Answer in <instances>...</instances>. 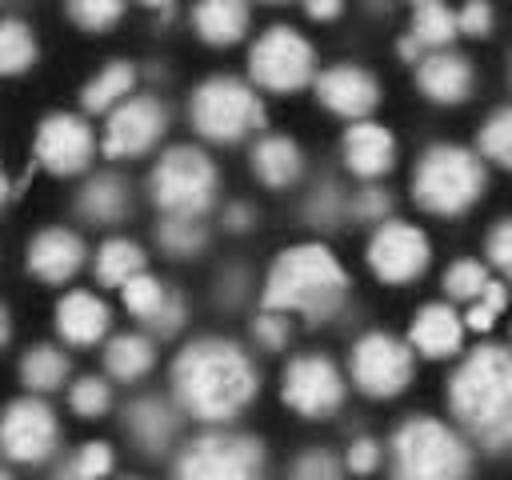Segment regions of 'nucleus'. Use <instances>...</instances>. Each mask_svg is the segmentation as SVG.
Masks as SVG:
<instances>
[{
    "mask_svg": "<svg viewBox=\"0 0 512 480\" xmlns=\"http://www.w3.org/2000/svg\"><path fill=\"white\" fill-rule=\"evenodd\" d=\"M260 392L252 356L224 336L188 340L172 360V404L200 424H232Z\"/></svg>",
    "mask_w": 512,
    "mask_h": 480,
    "instance_id": "1",
    "label": "nucleus"
},
{
    "mask_svg": "<svg viewBox=\"0 0 512 480\" xmlns=\"http://www.w3.org/2000/svg\"><path fill=\"white\" fill-rule=\"evenodd\" d=\"M448 412L492 456L512 452V348L480 344L448 376Z\"/></svg>",
    "mask_w": 512,
    "mask_h": 480,
    "instance_id": "2",
    "label": "nucleus"
},
{
    "mask_svg": "<svg viewBox=\"0 0 512 480\" xmlns=\"http://www.w3.org/2000/svg\"><path fill=\"white\" fill-rule=\"evenodd\" d=\"M348 296V272L344 264L332 256V248L308 240V244H292L284 248L268 276H264V312H280V316H304L308 324H324L344 308Z\"/></svg>",
    "mask_w": 512,
    "mask_h": 480,
    "instance_id": "3",
    "label": "nucleus"
},
{
    "mask_svg": "<svg viewBox=\"0 0 512 480\" xmlns=\"http://www.w3.org/2000/svg\"><path fill=\"white\" fill-rule=\"evenodd\" d=\"M392 480H472V448L464 432L436 416H408L392 432Z\"/></svg>",
    "mask_w": 512,
    "mask_h": 480,
    "instance_id": "4",
    "label": "nucleus"
},
{
    "mask_svg": "<svg viewBox=\"0 0 512 480\" xmlns=\"http://www.w3.org/2000/svg\"><path fill=\"white\" fill-rule=\"evenodd\" d=\"M488 184L484 160L464 144H432L412 168V200L432 216L468 212Z\"/></svg>",
    "mask_w": 512,
    "mask_h": 480,
    "instance_id": "5",
    "label": "nucleus"
},
{
    "mask_svg": "<svg viewBox=\"0 0 512 480\" xmlns=\"http://www.w3.org/2000/svg\"><path fill=\"white\" fill-rule=\"evenodd\" d=\"M148 192H152V204L164 216L204 220V212L216 204L220 172H216V164H212V156L204 148H196V144H172L152 164Z\"/></svg>",
    "mask_w": 512,
    "mask_h": 480,
    "instance_id": "6",
    "label": "nucleus"
},
{
    "mask_svg": "<svg viewBox=\"0 0 512 480\" xmlns=\"http://www.w3.org/2000/svg\"><path fill=\"white\" fill-rule=\"evenodd\" d=\"M188 120L192 128L212 144H236L248 132L264 128V104L260 96L236 80V76H208L188 96Z\"/></svg>",
    "mask_w": 512,
    "mask_h": 480,
    "instance_id": "7",
    "label": "nucleus"
},
{
    "mask_svg": "<svg viewBox=\"0 0 512 480\" xmlns=\"http://www.w3.org/2000/svg\"><path fill=\"white\" fill-rule=\"evenodd\" d=\"M172 480H264V444L244 432L212 428L180 448Z\"/></svg>",
    "mask_w": 512,
    "mask_h": 480,
    "instance_id": "8",
    "label": "nucleus"
},
{
    "mask_svg": "<svg viewBox=\"0 0 512 480\" xmlns=\"http://www.w3.org/2000/svg\"><path fill=\"white\" fill-rule=\"evenodd\" d=\"M248 76L264 92H296L316 76V48L292 24H268L248 52Z\"/></svg>",
    "mask_w": 512,
    "mask_h": 480,
    "instance_id": "9",
    "label": "nucleus"
},
{
    "mask_svg": "<svg viewBox=\"0 0 512 480\" xmlns=\"http://www.w3.org/2000/svg\"><path fill=\"white\" fill-rule=\"evenodd\" d=\"M412 372H416V352L388 332H364L348 352V376L372 400L400 396L412 384Z\"/></svg>",
    "mask_w": 512,
    "mask_h": 480,
    "instance_id": "10",
    "label": "nucleus"
},
{
    "mask_svg": "<svg viewBox=\"0 0 512 480\" xmlns=\"http://www.w3.org/2000/svg\"><path fill=\"white\" fill-rule=\"evenodd\" d=\"M60 424L40 396H20L0 412V452L12 464H44L56 456Z\"/></svg>",
    "mask_w": 512,
    "mask_h": 480,
    "instance_id": "11",
    "label": "nucleus"
},
{
    "mask_svg": "<svg viewBox=\"0 0 512 480\" xmlns=\"http://www.w3.org/2000/svg\"><path fill=\"white\" fill-rule=\"evenodd\" d=\"M344 376L340 368L324 356V352H304L296 360H288L284 368V380H280V396L292 412L308 416V420H320V416H332L340 404H344Z\"/></svg>",
    "mask_w": 512,
    "mask_h": 480,
    "instance_id": "12",
    "label": "nucleus"
},
{
    "mask_svg": "<svg viewBox=\"0 0 512 480\" xmlns=\"http://www.w3.org/2000/svg\"><path fill=\"white\" fill-rule=\"evenodd\" d=\"M168 128V108L160 104V96H128L124 104H116L104 120V136H100V148L108 160H132V156H144L148 148L160 144Z\"/></svg>",
    "mask_w": 512,
    "mask_h": 480,
    "instance_id": "13",
    "label": "nucleus"
},
{
    "mask_svg": "<svg viewBox=\"0 0 512 480\" xmlns=\"http://www.w3.org/2000/svg\"><path fill=\"white\" fill-rule=\"evenodd\" d=\"M428 260H432V244H428L424 228H416L408 220H388L368 240V268L384 284H408V280L424 276Z\"/></svg>",
    "mask_w": 512,
    "mask_h": 480,
    "instance_id": "14",
    "label": "nucleus"
},
{
    "mask_svg": "<svg viewBox=\"0 0 512 480\" xmlns=\"http://www.w3.org/2000/svg\"><path fill=\"white\" fill-rule=\"evenodd\" d=\"M96 152V136L88 128L84 116L72 112H52L40 120L36 128V160L52 172V176H76L92 164Z\"/></svg>",
    "mask_w": 512,
    "mask_h": 480,
    "instance_id": "15",
    "label": "nucleus"
},
{
    "mask_svg": "<svg viewBox=\"0 0 512 480\" xmlns=\"http://www.w3.org/2000/svg\"><path fill=\"white\" fill-rule=\"evenodd\" d=\"M316 96L328 112L348 116V120H368V112L380 104V84L368 68L360 64H332L316 76Z\"/></svg>",
    "mask_w": 512,
    "mask_h": 480,
    "instance_id": "16",
    "label": "nucleus"
},
{
    "mask_svg": "<svg viewBox=\"0 0 512 480\" xmlns=\"http://www.w3.org/2000/svg\"><path fill=\"white\" fill-rule=\"evenodd\" d=\"M180 408L164 396H136L124 408V432L144 456H164L180 436Z\"/></svg>",
    "mask_w": 512,
    "mask_h": 480,
    "instance_id": "17",
    "label": "nucleus"
},
{
    "mask_svg": "<svg viewBox=\"0 0 512 480\" xmlns=\"http://www.w3.org/2000/svg\"><path fill=\"white\" fill-rule=\"evenodd\" d=\"M416 88L432 100V104H464L476 88V68L464 52H424V60L416 64Z\"/></svg>",
    "mask_w": 512,
    "mask_h": 480,
    "instance_id": "18",
    "label": "nucleus"
},
{
    "mask_svg": "<svg viewBox=\"0 0 512 480\" xmlns=\"http://www.w3.org/2000/svg\"><path fill=\"white\" fill-rule=\"evenodd\" d=\"M84 240L72 228H44L28 244V272L44 284H64L84 268Z\"/></svg>",
    "mask_w": 512,
    "mask_h": 480,
    "instance_id": "19",
    "label": "nucleus"
},
{
    "mask_svg": "<svg viewBox=\"0 0 512 480\" xmlns=\"http://www.w3.org/2000/svg\"><path fill=\"white\" fill-rule=\"evenodd\" d=\"M340 152H344V164H348L352 176H360V180H380V176L392 168V160H396V140H392V132H388L384 124H376V120H356V124L344 132Z\"/></svg>",
    "mask_w": 512,
    "mask_h": 480,
    "instance_id": "20",
    "label": "nucleus"
},
{
    "mask_svg": "<svg viewBox=\"0 0 512 480\" xmlns=\"http://www.w3.org/2000/svg\"><path fill=\"white\" fill-rule=\"evenodd\" d=\"M460 340H464V320L456 316L452 304H424V308H416L412 328H408V348L416 356H428V360L456 356Z\"/></svg>",
    "mask_w": 512,
    "mask_h": 480,
    "instance_id": "21",
    "label": "nucleus"
},
{
    "mask_svg": "<svg viewBox=\"0 0 512 480\" xmlns=\"http://www.w3.org/2000/svg\"><path fill=\"white\" fill-rule=\"evenodd\" d=\"M108 324H112V312H108V304L96 292H68L56 304V332L72 348L100 344Z\"/></svg>",
    "mask_w": 512,
    "mask_h": 480,
    "instance_id": "22",
    "label": "nucleus"
},
{
    "mask_svg": "<svg viewBox=\"0 0 512 480\" xmlns=\"http://www.w3.org/2000/svg\"><path fill=\"white\" fill-rule=\"evenodd\" d=\"M128 208H132V192H128V180L116 172H100L76 192V216L96 228L120 224L128 216Z\"/></svg>",
    "mask_w": 512,
    "mask_h": 480,
    "instance_id": "23",
    "label": "nucleus"
},
{
    "mask_svg": "<svg viewBox=\"0 0 512 480\" xmlns=\"http://www.w3.org/2000/svg\"><path fill=\"white\" fill-rule=\"evenodd\" d=\"M252 172L264 188H292L304 176V152L292 136H260L252 144Z\"/></svg>",
    "mask_w": 512,
    "mask_h": 480,
    "instance_id": "24",
    "label": "nucleus"
},
{
    "mask_svg": "<svg viewBox=\"0 0 512 480\" xmlns=\"http://www.w3.org/2000/svg\"><path fill=\"white\" fill-rule=\"evenodd\" d=\"M248 24H252V12H248V4H240V0H204V4L192 8V28H196V36H200L204 44H216V48L236 44V40L248 32Z\"/></svg>",
    "mask_w": 512,
    "mask_h": 480,
    "instance_id": "25",
    "label": "nucleus"
},
{
    "mask_svg": "<svg viewBox=\"0 0 512 480\" xmlns=\"http://www.w3.org/2000/svg\"><path fill=\"white\" fill-rule=\"evenodd\" d=\"M136 88V64L132 60H108L80 92L84 112H112L116 104H124Z\"/></svg>",
    "mask_w": 512,
    "mask_h": 480,
    "instance_id": "26",
    "label": "nucleus"
},
{
    "mask_svg": "<svg viewBox=\"0 0 512 480\" xmlns=\"http://www.w3.org/2000/svg\"><path fill=\"white\" fill-rule=\"evenodd\" d=\"M152 364H156V344L148 336H140V332H120V336H112L104 344V368H108L112 380L132 384V380L148 376Z\"/></svg>",
    "mask_w": 512,
    "mask_h": 480,
    "instance_id": "27",
    "label": "nucleus"
},
{
    "mask_svg": "<svg viewBox=\"0 0 512 480\" xmlns=\"http://www.w3.org/2000/svg\"><path fill=\"white\" fill-rule=\"evenodd\" d=\"M144 248L136 240H124V236H108L100 248H96V280L108 284V288H124L128 280H136L144 268Z\"/></svg>",
    "mask_w": 512,
    "mask_h": 480,
    "instance_id": "28",
    "label": "nucleus"
},
{
    "mask_svg": "<svg viewBox=\"0 0 512 480\" xmlns=\"http://www.w3.org/2000/svg\"><path fill=\"white\" fill-rule=\"evenodd\" d=\"M408 36L424 48V52H444L456 40V12L440 0H424L412 8V28Z\"/></svg>",
    "mask_w": 512,
    "mask_h": 480,
    "instance_id": "29",
    "label": "nucleus"
},
{
    "mask_svg": "<svg viewBox=\"0 0 512 480\" xmlns=\"http://www.w3.org/2000/svg\"><path fill=\"white\" fill-rule=\"evenodd\" d=\"M68 372H72V364L56 344H32L20 356V380L32 392H56L68 380Z\"/></svg>",
    "mask_w": 512,
    "mask_h": 480,
    "instance_id": "30",
    "label": "nucleus"
},
{
    "mask_svg": "<svg viewBox=\"0 0 512 480\" xmlns=\"http://www.w3.org/2000/svg\"><path fill=\"white\" fill-rule=\"evenodd\" d=\"M156 244H160L172 260H192V256L204 252L208 228H204V220H192V216H160V224H156Z\"/></svg>",
    "mask_w": 512,
    "mask_h": 480,
    "instance_id": "31",
    "label": "nucleus"
},
{
    "mask_svg": "<svg viewBox=\"0 0 512 480\" xmlns=\"http://www.w3.org/2000/svg\"><path fill=\"white\" fill-rule=\"evenodd\" d=\"M300 216H304V224H312V228H320V232L340 228V220L348 216V196H344V188H340L336 180H320V184L304 196Z\"/></svg>",
    "mask_w": 512,
    "mask_h": 480,
    "instance_id": "32",
    "label": "nucleus"
},
{
    "mask_svg": "<svg viewBox=\"0 0 512 480\" xmlns=\"http://www.w3.org/2000/svg\"><path fill=\"white\" fill-rule=\"evenodd\" d=\"M476 156L512 172V104L496 108L492 116H484L480 136H476Z\"/></svg>",
    "mask_w": 512,
    "mask_h": 480,
    "instance_id": "33",
    "label": "nucleus"
},
{
    "mask_svg": "<svg viewBox=\"0 0 512 480\" xmlns=\"http://www.w3.org/2000/svg\"><path fill=\"white\" fill-rule=\"evenodd\" d=\"M112 464H116L112 444H104V440H88V444H80V448L56 468L52 480H104V476L112 472Z\"/></svg>",
    "mask_w": 512,
    "mask_h": 480,
    "instance_id": "34",
    "label": "nucleus"
},
{
    "mask_svg": "<svg viewBox=\"0 0 512 480\" xmlns=\"http://www.w3.org/2000/svg\"><path fill=\"white\" fill-rule=\"evenodd\" d=\"M32 60H36V40H32L28 24H20V20H0V76L28 72Z\"/></svg>",
    "mask_w": 512,
    "mask_h": 480,
    "instance_id": "35",
    "label": "nucleus"
},
{
    "mask_svg": "<svg viewBox=\"0 0 512 480\" xmlns=\"http://www.w3.org/2000/svg\"><path fill=\"white\" fill-rule=\"evenodd\" d=\"M168 284L164 280H156L152 272H140L136 280H128L124 288H120V296H124V308L136 316V320H144V324H152L156 316H160V308H164V300H168Z\"/></svg>",
    "mask_w": 512,
    "mask_h": 480,
    "instance_id": "36",
    "label": "nucleus"
},
{
    "mask_svg": "<svg viewBox=\"0 0 512 480\" xmlns=\"http://www.w3.org/2000/svg\"><path fill=\"white\" fill-rule=\"evenodd\" d=\"M488 288V268L480 260H452L444 272V292L452 300H480V292Z\"/></svg>",
    "mask_w": 512,
    "mask_h": 480,
    "instance_id": "37",
    "label": "nucleus"
},
{
    "mask_svg": "<svg viewBox=\"0 0 512 480\" xmlns=\"http://www.w3.org/2000/svg\"><path fill=\"white\" fill-rule=\"evenodd\" d=\"M68 404H72L76 416L96 420V416H104L112 408V388H108L104 376H80L72 384V392H68Z\"/></svg>",
    "mask_w": 512,
    "mask_h": 480,
    "instance_id": "38",
    "label": "nucleus"
},
{
    "mask_svg": "<svg viewBox=\"0 0 512 480\" xmlns=\"http://www.w3.org/2000/svg\"><path fill=\"white\" fill-rule=\"evenodd\" d=\"M348 216L360 220V224H388L392 220V192L380 188V184H364L360 192H352L348 200Z\"/></svg>",
    "mask_w": 512,
    "mask_h": 480,
    "instance_id": "39",
    "label": "nucleus"
},
{
    "mask_svg": "<svg viewBox=\"0 0 512 480\" xmlns=\"http://www.w3.org/2000/svg\"><path fill=\"white\" fill-rule=\"evenodd\" d=\"M288 480H344V464H340L336 452H328V448H304V452L292 460Z\"/></svg>",
    "mask_w": 512,
    "mask_h": 480,
    "instance_id": "40",
    "label": "nucleus"
},
{
    "mask_svg": "<svg viewBox=\"0 0 512 480\" xmlns=\"http://www.w3.org/2000/svg\"><path fill=\"white\" fill-rule=\"evenodd\" d=\"M68 16L84 32H104V28H112L124 16V4L120 0H72L68 4Z\"/></svg>",
    "mask_w": 512,
    "mask_h": 480,
    "instance_id": "41",
    "label": "nucleus"
},
{
    "mask_svg": "<svg viewBox=\"0 0 512 480\" xmlns=\"http://www.w3.org/2000/svg\"><path fill=\"white\" fill-rule=\"evenodd\" d=\"M288 336H292V328H288V316H280V312H260L252 320V340L264 352H280L288 344Z\"/></svg>",
    "mask_w": 512,
    "mask_h": 480,
    "instance_id": "42",
    "label": "nucleus"
},
{
    "mask_svg": "<svg viewBox=\"0 0 512 480\" xmlns=\"http://www.w3.org/2000/svg\"><path fill=\"white\" fill-rule=\"evenodd\" d=\"M380 456H384L380 440H372V436H356V440L348 444V452H344V468L356 472V476H368V472L380 468Z\"/></svg>",
    "mask_w": 512,
    "mask_h": 480,
    "instance_id": "43",
    "label": "nucleus"
},
{
    "mask_svg": "<svg viewBox=\"0 0 512 480\" xmlns=\"http://www.w3.org/2000/svg\"><path fill=\"white\" fill-rule=\"evenodd\" d=\"M484 256H488L504 276H512V216L496 220V228H492L488 240H484Z\"/></svg>",
    "mask_w": 512,
    "mask_h": 480,
    "instance_id": "44",
    "label": "nucleus"
},
{
    "mask_svg": "<svg viewBox=\"0 0 512 480\" xmlns=\"http://www.w3.org/2000/svg\"><path fill=\"white\" fill-rule=\"evenodd\" d=\"M492 4H484V0H472V4H464L460 12H456V32H464V36H488L492 32Z\"/></svg>",
    "mask_w": 512,
    "mask_h": 480,
    "instance_id": "45",
    "label": "nucleus"
},
{
    "mask_svg": "<svg viewBox=\"0 0 512 480\" xmlns=\"http://www.w3.org/2000/svg\"><path fill=\"white\" fill-rule=\"evenodd\" d=\"M184 320H188V304H184V296L172 288L168 292V300H164V308H160V316L148 324L156 336H172V332H180L184 328Z\"/></svg>",
    "mask_w": 512,
    "mask_h": 480,
    "instance_id": "46",
    "label": "nucleus"
},
{
    "mask_svg": "<svg viewBox=\"0 0 512 480\" xmlns=\"http://www.w3.org/2000/svg\"><path fill=\"white\" fill-rule=\"evenodd\" d=\"M216 288H220V292H216V296H220V304H224V308H236V304L244 300L248 272H244V268H228V272L220 276V284H216Z\"/></svg>",
    "mask_w": 512,
    "mask_h": 480,
    "instance_id": "47",
    "label": "nucleus"
},
{
    "mask_svg": "<svg viewBox=\"0 0 512 480\" xmlns=\"http://www.w3.org/2000/svg\"><path fill=\"white\" fill-rule=\"evenodd\" d=\"M224 228L228 232H248L252 228V220H256V212H252V204H244V200H236V204H228L224 208Z\"/></svg>",
    "mask_w": 512,
    "mask_h": 480,
    "instance_id": "48",
    "label": "nucleus"
},
{
    "mask_svg": "<svg viewBox=\"0 0 512 480\" xmlns=\"http://www.w3.org/2000/svg\"><path fill=\"white\" fill-rule=\"evenodd\" d=\"M480 304H484L488 312H496V316H500V312L508 308V288H504L500 280H488V288L480 292Z\"/></svg>",
    "mask_w": 512,
    "mask_h": 480,
    "instance_id": "49",
    "label": "nucleus"
},
{
    "mask_svg": "<svg viewBox=\"0 0 512 480\" xmlns=\"http://www.w3.org/2000/svg\"><path fill=\"white\" fill-rule=\"evenodd\" d=\"M460 320H464V324H468L472 332H488V328L496 324V312H488V308H484V304L476 300V304H472V308H468V312H464Z\"/></svg>",
    "mask_w": 512,
    "mask_h": 480,
    "instance_id": "50",
    "label": "nucleus"
},
{
    "mask_svg": "<svg viewBox=\"0 0 512 480\" xmlns=\"http://www.w3.org/2000/svg\"><path fill=\"white\" fill-rule=\"evenodd\" d=\"M304 12L312 20H332V16H340V0H316V4H304Z\"/></svg>",
    "mask_w": 512,
    "mask_h": 480,
    "instance_id": "51",
    "label": "nucleus"
},
{
    "mask_svg": "<svg viewBox=\"0 0 512 480\" xmlns=\"http://www.w3.org/2000/svg\"><path fill=\"white\" fill-rule=\"evenodd\" d=\"M396 52H400V56H404L408 64H420V60H424V48H420V44H416V40H412L408 32L400 36V44H396Z\"/></svg>",
    "mask_w": 512,
    "mask_h": 480,
    "instance_id": "52",
    "label": "nucleus"
},
{
    "mask_svg": "<svg viewBox=\"0 0 512 480\" xmlns=\"http://www.w3.org/2000/svg\"><path fill=\"white\" fill-rule=\"evenodd\" d=\"M8 332H12V324H8V312L0 308V348H4V340H8Z\"/></svg>",
    "mask_w": 512,
    "mask_h": 480,
    "instance_id": "53",
    "label": "nucleus"
},
{
    "mask_svg": "<svg viewBox=\"0 0 512 480\" xmlns=\"http://www.w3.org/2000/svg\"><path fill=\"white\" fill-rule=\"evenodd\" d=\"M8 200V176H4V168H0V204Z\"/></svg>",
    "mask_w": 512,
    "mask_h": 480,
    "instance_id": "54",
    "label": "nucleus"
},
{
    "mask_svg": "<svg viewBox=\"0 0 512 480\" xmlns=\"http://www.w3.org/2000/svg\"><path fill=\"white\" fill-rule=\"evenodd\" d=\"M0 480H12V476H8V472H4V468H0Z\"/></svg>",
    "mask_w": 512,
    "mask_h": 480,
    "instance_id": "55",
    "label": "nucleus"
},
{
    "mask_svg": "<svg viewBox=\"0 0 512 480\" xmlns=\"http://www.w3.org/2000/svg\"><path fill=\"white\" fill-rule=\"evenodd\" d=\"M124 480H136V476H124Z\"/></svg>",
    "mask_w": 512,
    "mask_h": 480,
    "instance_id": "56",
    "label": "nucleus"
}]
</instances>
